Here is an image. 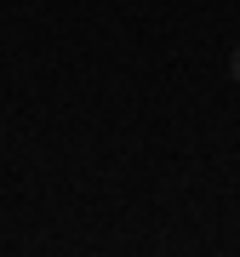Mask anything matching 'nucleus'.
<instances>
[{
    "label": "nucleus",
    "mask_w": 240,
    "mask_h": 257,
    "mask_svg": "<svg viewBox=\"0 0 240 257\" xmlns=\"http://www.w3.org/2000/svg\"><path fill=\"white\" fill-rule=\"evenodd\" d=\"M229 74H234V80H240V46L229 52Z\"/></svg>",
    "instance_id": "nucleus-1"
}]
</instances>
